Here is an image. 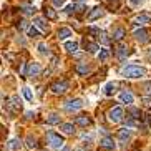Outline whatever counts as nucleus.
Masks as SVG:
<instances>
[{"mask_svg":"<svg viewBox=\"0 0 151 151\" xmlns=\"http://www.w3.org/2000/svg\"><path fill=\"white\" fill-rule=\"evenodd\" d=\"M108 57H110V52H108V50H101V52H100V60H101V62H105Z\"/></svg>","mask_w":151,"mask_h":151,"instance_id":"nucleus-31","label":"nucleus"},{"mask_svg":"<svg viewBox=\"0 0 151 151\" xmlns=\"http://www.w3.org/2000/svg\"><path fill=\"white\" fill-rule=\"evenodd\" d=\"M120 100L123 103H126V105H131V103H133V95L129 93V91H123V93L120 95Z\"/></svg>","mask_w":151,"mask_h":151,"instance_id":"nucleus-13","label":"nucleus"},{"mask_svg":"<svg viewBox=\"0 0 151 151\" xmlns=\"http://www.w3.org/2000/svg\"><path fill=\"white\" fill-rule=\"evenodd\" d=\"M75 123L80 124V126H88V124H91V120H90L86 115H80V116H76Z\"/></svg>","mask_w":151,"mask_h":151,"instance_id":"nucleus-11","label":"nucleus"},{"mask_svg":"<svg viewBox=\"0 0 151 151\" xmlns=\"http://www.w3.org/2000/svg\"><path fill=\"white\" fill-rule=\"evenodd\" d=\"M18 148H20V141L18 139H10L7 143V151H17Z\"/></svg>","mask_w":151,"mask_h":151,"instance_id":"nucleus-16","label":"nucleus"},{"mask_svg":"<svg viewBox=\"0 0 151 151\" xmlns=\"http://www.w3.org/2000/svg\"><path fill=\"white\" fill-rule=\"evenodd\" d=\"M68 37H71V30H70V28L63 27V28L58 30V38H60V40H65V38H68Z\"/></svg>","mask_w":151,"mask_h":151,"instance_id":"nucleus-14","label":"nucleus"},{"mask_svg":"<svg viewBox=\"0 0 151 151\" xmlns=\"http://www.w3.org/2000/svg\"><path fill=\"white\" fill-rule=\"evenodd\" d=\"M148 58H150V60H151V50H150V52H148Z\"/></svg>","mask_w":151,"mask_h":151,"instance_id":"nucleus-40","label":"nucleus"},{"mask_svg":"<svg viewBox=\"0 0 151 151\" xmlns=\"http://www.w3.org/2000/svg\"><path fill=\"white\" fill-rule=\"evenodd\" d=\"M85 47H86V50H88L90 53H95V52L98 50V45H95V43H86Z\"/></svg>","mask_w":151,"mask_h":151,"instance_id":"nucleus-29","label":"nucleus"},{"mask_svg":"<svg viewBox=\"0 0 151 151\" xmlns=\"http://www.w3.org/2000/svg\"><path fill=\"white\" fill-rule=\"evenodd\" d=\"M60 128H62L63 133H67V134H73V133H75V126H73L71 123H63Z\"/></svg>","mask_w":151,"mask_h":151,"instance_id":"nucleus-17","label":"nucleus"},{"mask_svg":"<svg viewBox=\"0 0 151 151\" xmlns=\"http://www.w3.org/2000/svg\"><path fill=\"white\" fill-rule=\"evenodd\" d=\"M42 71L40 63H30L28 65V76H38Z\"/></svg>","mask_w":151,"mask_h":151,"instance_id":"nucleus-9","label":"nucleus"},{"mask_svg":"<svg viewBox=\"0 0 151 151\" xmlns=\"http://www.w3.org/2000/svg\"><path fill=\"white\" fill-rule=\"evenodd\" d=\"M133 37L139 42V43H145V42H148V38H150V33H148V30H145V28H139V30H136L133 33Z\"/></svg>","mask_w":151,"mask_h":151,"instance_id":"nucleus-6","label":"nucleus"},{"mask_svg":"<svg viewBox=\"0 0 151 151\" xmlns=\"http://www.w3.org/2000/svg\"><path fill=\"white\" fill-rule=\"evenodd\" d=\"M27 146L33 150V148H37V146H38V143H37V139H35V138L28 136V138H27Z\"/></svg>","mask_w":151,"mask_h":151,"instance_id":"nucleus-27","label":"nucleus"},{"mask_svg":"<svg viewBox=\"0 0 151 151\" xmlns=\"http://www.w3.org/2000/svg\"><path fill=\"white\" fill-rule=\"evenodd\" d=\"M143 88H145V93L151 95V81H146V83L143 85Z\"/></svg>","mask_w":151,"mask_h":151,"instance_id":"nucleus-32","label":"nucleus"},{"mask_svg":"<svg viewBox=\"0 0 151 151\" xmlns=\"http://www.w3.org/2000/svg\"><path fill=\"white\" fill-rule=\"evenodd\" d=\"M115 91H116V83H108L106 86H105V95H106V96H111Z\"/></svg>","mask_w":151,"mask_h":151,"instance_id":"nucleus-20","label":"nucleus"},{"mask_svg":"<svg viewBox=\"0 0 151 151\" xmlns=\"http://www.w3.org/2000/svg\"><path fill=\"white\" fill-rule=\"evenodd\" d=\"M38 50H40L42 53H48V48H47V47H45L43 43H40V45H38Z\"/></svg>","mask_w":151,"mask_h":151,"instance_id":"nucleus-33","label":"nucleus"},{"mask_svg":"<svg viewBox=\"0 0 151 151\" xmlns=\"http://www.w3.org/2000/svg\"><path fill=\"white\" fill-rule=\"evenodd\" d=\"M33 22H35V27H38L42 32H47V30H48V27H47V23H45L43 18H35Z\"/></svg>","mask_w":151,"mask_h":151,"instance_id":"nucleus-18","label":"nucleus"},{"mask_svg":"<svg viewBox=\"0 0 151 151\" xmlns=\"http://www.w3.org/2000/svg\"><path fill=\"white\" fill-rule=\"evenodd\" d=\"M126 55H128V50L124 48V47H118V50H116V57L120 58V60H123Z\"/></svg>","mask_w":151,"mask_h":151,"instance_id":"nucleus-25","label":"nucleus"},{"mask_svg":"<svg viewBox=\"0 0 151 151\" xmlns=\"http://www.w3.org/2000/svg\"><path fill=\"white\" fill-rule=\"evenodd\" d=\"M65 48H67L70 53H75L76 50H78V43H76V42H67V43H65Z\"/></svg>","mask_w":151,"mask_h":151,"instance_id":"nucleus-22","label":"nucleus"},{"mask_svg":"<svg viewBox=\"0 0 151 151\" xmlns=\"http://www.w3.org/2000/svg\"><path fill=\"white\" fill-rule=\"evenodd\" d=\"M101 15H103L101 9H98V7H96V9H93V12H91V14L88 15V18H90V20H95V18L101 17Z\"/></svg>","mask_w":151,"mask_h":151,"instance_id":"nucleus-24","label":"nucleus"},{"mask_svg":"<svg viewBox=\"0 0 151 151\" xmlns=\"http://www.w3.org/2000/svg\"><path fill=\"white\" fill-rule=\"evenodd\" d=\"M151 22V14H141V15H138L136 18H134V25H146V23Z\"/></svg>","mask_w":151,"mask_h":151,"instance_id":"nucleus-8","label":"nucleus"},{"mask_svg":"<svg viewBox=\"0 0 151 151\" xmlns=\"http://www.w3.org/2000/svg\"><path fill=\"white\" fill-rule=\"evenodd\" d=\"M65 12H67V14H73V12H75V7H73V5H68Z\"/></svg>","mask_w":151,"mask_h":151,"instance_id":"nucleus-36","label":"nucleus"},{"mask_svg":"<svg viewBox=\"0 0 151 151\" xmlns=\"http://www.w3.org/2000/svg\"><path fill=\"white\" fill-rule=\"evenodd\" d=\"M129 2H131L133 5H139V4H143V0H129Z\"/></svg>","mask_w":151,"mask_h":151,"instance_id":"nucleus-38","label":"nucleus"},{"mask_svg":"<svg viewBox=\"0 0 151 151\" xmlns=\"http://www.w3.org/2000/svg\"><path fill=\"white\" fill-rule=\"evenodd\" d=\"M123 37H124V28H121V27L115 28V32H113V40H121Z\"/></svg>","mask_w":151,"mask_h":151,"instance_id":"nucleus-19","label":"nucleus"},{"mask_svg":"<svg viewBox=\"0 0 151 151\" xmlns=\"http://www.w3.org/2000/svg\"><path fill=\"white\" fill-rule=\"evenodd\" d=\"M47 138H48V143L52 145V148H55V150H60V148L63 146V138L60 136V134L53 133V131H50L48 134H47Z\"/></svg>","mask_w":151,"mask_h":151,"instance_id":"nucleus-3","label":"nucleus"},{"mask_svg":"<svg viewBox=\"0 0 151 151\" xmlns=\"http://www.w3.org/2000/svg\"><path fill=\"white\" fill-rule=\"evenodd\" d=\"M121 73H123L126 78H141V76L146 75V70L143 67H136V65H128V67H124L123 70H121Z\"/></svg>","mask_w":151,"mask_h":151,"instance_id":"nucleus-1","label":"nucleus"},{"mask_svg":"<svg viewBox=\"0 0 151 151\" xmlns=\"http://www.w3.org/2000/svg\"><path fill=\"white\" fill-rule=\"evenodd\" d=\"M52 4L57 5V7H62V5H63V0H52Z\"/></svg>","mask_w":151,"mask_h":151,"instance_id":"nucleus-37","label":"nucleus"},{"mask_svg":"<svg viewBox=\"0 0 151 151\" xmlns=\"http://www.w3.org/2000/svg\"><path fill=\"white\" fill-rule=\"evenodd\" d=\"M75 70H76V73H78V75H86V73L90 71V67L86 65V63H76Z\"/></svg>","mask_w":151,"mask_h":151,"instance_id":"nucleus-12","label":"nucleus"},{"mask_svg":"<svg viewBox=\"0 0 151 151\" xmlns=\"http://www.w3.org/2000/svg\"><path fill=\"white\" fill-rule=\"evenodd\" d=\"M22 93H23V96L27 98L28 101H33V95H32L30 88H23V90H22Z\"/></svg>","mask_w":151,"mask_h":151,"instance_id":"nucleus-28","label":"nucleus"},{"mask_svg":"<svg viewBox=\"0 0 151 151\" xmlns=\"http://www.w3.org/2000/svg\"><path fill=\"white\" fill-rule=\"evenodd\" d=\"M43 14H45V17L50 18V20H55V18H57V12H55V10H52L50 7H45Z\"/></svg>","mask_w":151,"mask_h":151,"instance_id":"nucleus-21","label":"nucleus"},{"mask_svg":"<svg viewBox=\"0 0 151 151\" xmlns=\"http://www.w3.org/2000/svg\"><path fill=\"white\" fill-rule=\"evenodd\" d=\"M47 123H48V124H57V123H60V116H58V115H50L48 118H47Z\"/></svg>","mask_w":151,"mask_h":151,"instance_id":"nucleus-26","label":"nucleus"},{"mask_svg":"<svg viewBox=\"0 0 151 151\" xmlns=\"http://www.w3.org/2000/svg\"><path fill=\"white\" fill-rule=\"evenodd\" d=\"M43 151H45V150H43Z\"/></svg>","mask_w":151,"mask_h":151,"instance_id":"nucleus-41","label":"nucleus"},{"mask_svg":"<svg viewBox=\"0 0 151 151\" xmlns=\"http://www.w3.org/2000/svg\"><path fill=\"white\" fill-rule=\"evenodd\" d=\"M62 151H71V150H70V148H68V146H65V148H63Z\"/></svg>","mask_w":151,"mask_h":151,"instance_id":"nucleus-39","label":"nucleus"},{"mask_svg":"<svg viewBox=\"0 0 151 151\" xmlns=\"http://www.w3.org/2000/svg\"><path fill=\"white\" fill-rule=\"evenodd\" d=\"M100 146L103 148V150H110V151H113L116 148V145H115V141H113V138H110V136H105L100 141Z\"/></svg>","mask_w":151,"mask_h":151,"instance_id":"nucleus-7","label":"nucleus"},{"mask_svg":"<svg viewBox=\"0 0 151 151\" xmlns=\"http://www.w3.org/2000/svg\"><path fill=\"white\" fill-rule=\"evenodd\" d=\"M20 110H22V103H20L18 96H12V111L17 113V111H20Z\"/></svg>","mask_w":151,"mask_h":151,"instance_id":"nucleus-15","label":"nucleus"},{"mask_svg":"<svg viewBox=\"0 0 151 151\" xmlns=\"http://www.w3.org/2000/svg\"><path fill=\"white\" fill-rule=\"evenodd\" d=\"M81 100H78V98H75V100H70V101L65 103V110L67 111H76V110H80L81 108Z\"/></svg>","mask_w":151,"mask_h":151,"instance_id":"nucleus-5","label":"nucleus"},{"mask_svg":"<svg viewBox=\"0 0 151 151\" xmlns=\"http://www.w3.org/2000/svg\"><path fill=\"white\" fill-rule=\"evenodd\" d=\"M123 116H124V113H123V108L121 106H115L108 111V120L111 123H120L123 120Z\"/></svg>","mask_w":151,"mask_h":151,"instance_id":"nucleus-2","label":"nucleus"},{"mask_svg":"<svg viewBox=\"0 0 151 151\" xmlns=\"http://www.w3.org/2000/svg\"><path fill=\"white\" fill-rule=\"evenodd\" d=\"M106 5L111 9V12H115L120 7V0H106Z\"/></svg>","mask_w":151,"mask_h":151,"instance_id":"nucleus-23","label":"nucleus"},{"mask_svg":"<svg viewBox=\"0 0 151 151\" xmlns=\"http://www.w3.org/2000/svg\"><path fill=\"white\" fill-rule=\"evenodd\" d=\"M68 90V83L65 80L62 81H55L53 85H52V91H53L55 95H63L65 91Z\"/></svg>","mask_w":151,"mask_h":151,"instance_id":"nucleus-4","label":"nucleus"},{"mask_svg":"<svg viewBox=\"0 0 151 151\" xmlns=\"http://www.w3.org/2000/svg\"><path fill=\"white\" fill-rule=\"evenodd\" d=\"M129 138H131V129L129 128H123V129H120V131H118V139H120V141H128Z\"/></svg>","mask_w":151,"mask_h":151,"instance_id":"nucleus-10","label":"nucleus"},{"mask_svg":"<svg viewBox=\"0 0 151 151\" xmlns=\"http://www.w3.org/2000/svg\"><path fill=\"white\" fill-rule=\"evenodd\" d=\"M22 10H23V14H32L35 9H32V7H22Z\"/></svg>","mask_w":151,"mask_h":151,"instance_id":"nucleus-35","label":"nucleus"},{"mask_svg":"<svg viewBox=\"0 0 151 151\" xmlns=\"http://www.w3.org/2000/svg\"><path fill=\"white\" fill-rule=\"evenodd\" d=\"M28 35H30V37H33V38H35V37H38V30H37V27H35V25L28 28Z\"/></svg>","mask_w":151,"mask_h":151,"instance_id":"nucleus-30","label":"nucleus"},{"mask_svg":"<svg viewBox=\"0 0 151 151\" xmlns=\"http://www.w3.org/2000/svg\"><path fill=\"white\" fill-rule=\"evenodd\" d=\"M143 105H145L146 108H151V100L150 98H143Z\"/></svg>","mask_w":151,"mask_h":151,"instance_id":"nucleus-34","label":"nucleus"}]
</instances>
